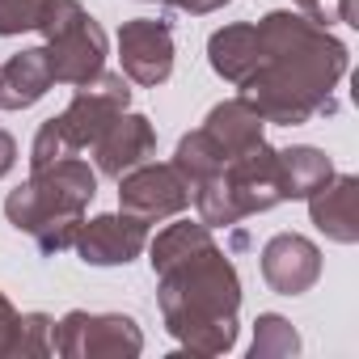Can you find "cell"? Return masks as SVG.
<instances>
[{"instance_id":"cell-1","label":"cell","mask_w":359,"mask_h":359,"mask_svg":"<svg viewBox=\"0 0 359 359\" xmlns=\"http://www.w3.org/2000/svg\"><path fill=\"white\" fill-rule=\"evenodd\" d=\"M156 304L169 338L191 355H224L237 346L241 275L203 220H173L148 237Z\"/></svg>"},{"instance_id":"cell-2","label":"cell","mask_w":359,"mask_h":359,"mask_svg":"<svg viewBox=\"0 0 359 359\" xmlns=\"http://www.w3.org/2000/svg\"><path fill=\"white\" fill-rule=\"evenodd\" d=\"M258 30V64L237 85L241 102H250L262 123L300 127L321 114H334V89L346 76L351 51L325 26L309 22L292 9H271Z\"/></svg>"},{"instance_id":"cell-3","label":"cell","mask_w":359,"mask_h":359,"mask_svg":"<svg viewBox=\"0 0 359 359\" xmlns=\"http://www.w3.org/2000/svg\"><path fill=\"white\" fill-rule=\"evenodd\" d=\"M93 195H97V173L89 169V161L64 156L34 169L18 191H9L5 220L18 233L34 237L39 254L55 258L76 245V233L85 224V208L93 203Z\"/></svg>"},{"instance_id":"cell-4","label":"cell","mask_w":359,"mask_h":359,"mask_svg":"<svg viewBox=\"0 0 359 359\" xmlns=\"http://www.w3.org/2000/svg\"><path fill=\"white\" fill-rule=\"evenodd\" d=\"M131 106V85L123 72H97L93 81L76 85L72 102L47 118L34 135V148H30V169H43L51 161H64V156H76L85 148H93V140L110 127V118H118L123 110Z\"/></svg>"},{"instance_id":"cell-5","label":"cell","mask_w":359,"mask_h":359,"mask_svg":"<svg viewBox=\"0 0 359 359\" xmlns=\"http://www.w3.org/2000/svg\"><path fill=\"white\" fill-rule=\"evenodd\" d=\"M47 43V64H51V81L55 85H85L106 68V51L110 39L106 30L85 13L81 0H43L39 9V26H34Z\"/></svg>"},{"instance_id":"cell-6","label":"cell","mask_w":359,"mask_h":359,"mask_svg":"<svg viewBox=\"0 0 359 359\" xmlns=\"http://www.w3.org/2000/svg\"><path fill=\"white\" fill-rule=\"evenodd\" d=\"M55 355L64 359H135L144 351V334L127 313H85L72 309L55 321Z\"/></svg>"},{"instance_id":"cell-7","label":"cell","mask_w":359,"mask_h":359,"mask_svg":"<svg viewBox=\"0 0 359 359\" xmlns=\"http://www.w3.org/2000/svg\"><path fill=\"white\" fill-rule=\"evenodd\" d=\"M220 187H224V195H229L237 220L287 203L283 173H279V148H271V144L262 140V144L237 152V156L220 169Z\"/></svg>"},{"instance_id":"cell-8","label":"cell","mask_w":359,"mask_h":359,"mask_svg":"<svg viewBox=\"0 0 359 359\" xmlns=\"http://www.w3.org/2000/svg\"><path fill=\"white\" fill-rule=\"evenodd\" d=\"M187 208H191V182L173 169V161L169 165L144 161L118 177V212H131L144 224L173 220Z\"/></svg>"},{"instance_id":"cell-9","label":"cell","mask_w":359,"mask_h":359,"mask_svg":"<svg viewBox=\"0 0 359 359\" xmlns=\"http://www.w3.org/2000/svg\"><path fill=\"white\" fill-rule=\"evenodd\" d=\"M118 60H123V76L156 89L169 81L173 72V26L165 18H131L118 30Z\"/></svg>"},{"instance_id":"cell-10","label":"cell","mask_w":359,"mask_h":359,"mask_svg":"<svg viewBox=\"0 0 359 359\" xmlns=\"http://www.w3.org/2000/svg\"><path fill=\"white\" fill-rule=\"evenodd\" d=\"M148 229L140 216L131 212H110V216H93L89 224H81L76 233V254L85 266H127L148 250Z\"/></svg>"},{"instance_id":"cell-11","label":"cell","mask_w":359,"mask_h":359,"mask_svg":"<svg viewBox=\"0 0 359 359\" xmlns=\"http://www.w3.org/2000/svg\"><path fill=\"white\" fill-rule=\"evenodd\" d=\"M262 279L279 296H304L321 279V250L300 233H275L262 245Z\"/></svg>"},{"instance_id":"cell-12","label":"cell","mask_w":359,"mask_h":359,"mask_svg":"<svg viewBox=\"0 0 359 359\" xmlns=\"http://www.w3.org/2000/svg\"><path fill=\"white\" fill-rule=\"evenodd\" d=\"M152 152H156V131L148 114H135V110H123L118 118H110V127L93 140V161H97V173L106 177H123L127 169L144 165Z\"/></svg>"},{"instance_id":"cell-13","label":"cell","mask_w":359,"mask_h":359,"mask_svg":"<svg viewBox=\"0 0 359 359\" xmlns=\"http://www.w3.org/2000/svg\"><path fill=\"white\" fill-rule=\"evenodd\" d=\"M355 203H359V177L355 173H334L330 182H321L309 195V220L330 241L355 245L359 241V208Z\"/></svg>"},{"instance_id":"cell-14","label":"cell","mask_w":359,"mask_h":359,"mask_svg":"<svg viewBox=\"0 0 359 359\" xmlns=\"http://www.w3.org/2000/svg\"><path fill=\"white\" fill-rule=\"evenodd\" d=\"M51 64L43 47H26L0 64V110H30L51 89Z\"/></svg>"},{"instance_id":"cell-15","label":"cell","mask_w":359,"mask_h":359,"mask_svg":"<svg viewBox=\"0 0 359 359\" xmlns=\"http://www.w3.org/2000/svg\"><path fill=\"white\" fill-rule=\"evenodd\" d=\"M208 64L229 85H241L258 64V30H254V22H233V26L216 30L208 39Z\"/></svg>"},{"instance_id":"cell-16","label":"cell","mask_w":359,"mask_h":359,"mask_svg":"<svg viewBox=\"0 0 359 359\" xmlns=\"http://www.w3.org/2000/svg\"><path fill=\"white\" fill-rule=\"evenodd\" d=\"M203 127L220 140V148L229 152V161L237 156V152H245V148H254V144H262L266 135H262V114L250 106V102H241V97H229V102H220V106H212L208 110V118H203Z\"/></svg>"},{"instance_id":"cell-17","label":"cell","mask_w":359,"mask_h":359,"mask_svg":"<svg viewBox=\"0 0 359 359\" xmlns=\"http://www.w3.org/2000/svg\"><path fill=\"white\" fill-rule=\"evenodd\" d=\"M279 173H283L287 199H309L321 182L334 177V161L313 144H292V148H279Z\"/></svg>"},{"instance_id":"cell-18","label":"cell","mask_w":359,"mask_h":359,"mask_svg":"<svg viewBox=\"0 0 359 359\" xmlns=\"http://www.w3.org/2000/svg\"><path fill=\"white\" fill-rule=\"evenodd\" d=\"M224 165H229V152L220 148V140H216L208 127L187 131L182 140H177V148H173V169L191 182V191H195L199 182H208V177H216Z\"/></svg>"},{"instance_id":"cell-19","label":"cell","mask_w":359,"mask_h":359,"mask_svg":"<svg viewBox=\"0 0 359 359\" xmlns=\"http://www.w3.org/2000/svg\"><path fill=\"white\" fill-rule=\"evenodd\" d=\"M254 359H287V355H300V334L292 330L287 317L279 313H262L254 321V346H250Z\"/></svg>"},{"instance_id":"cell-20","label":"cell","mask_w":359,"mask_h":359,"mask_svg":"<svg viewBox=\"0 0 359 359\" xmlns=\"http://www.w3.org/2000/svg\"><path fill=\"white\" fill-rule=\"evenodd\" d=\"M51 334H55V317H47V313H22L9 359H47V355H55Z\"/></svg>"},{"instance_id":"cell-21","label":"cell","mask_w":359,"mask_h":359,"mask_svg":"<svg viewBox=\"0 0 359 359\" xmlns=\"http://www.w3.org/2000/svg\"><path fill=\"white\" fill-rule=\"evenodd\" d=\"M296 13H304L317 26H359L355 18V0H296Z\"/></svg>"},{"instance_id":"cell-22","label":"cell","mask_w":359,"mask_h":359,"mask_svg":"<svg viewBox=\"0 0 359 359\" xmlns=\"http://www.w3.org/2000/svg\"><path fill=\"white\" fill-rule=\"evenodd\" d=\"M43 0H0V39H13L39 26Z\"/></svg>"},{"instance_id":"cell-23","label":"cell","mask_w":359,"mask_h":359,"mask_svg":"<svg viewBox=\"0 0 359 359\" xmlns=\"http://www.w3.org/2000/svg\"><path fill=\"white\" fill-rule=\"evenodd\" d=\"M18 309H13V300L0 292V359H9L13 355V334H18Z\"/></svg>"},{"instance_id":"cell-24","label":"cell","mask_w":359,"mask_h":359,"mask_svg":"<svg viewBox=\"0 0 359 359\" xmlns=\"http://www.w3.org/2000/svg\"><path fill=\"white\" fill-rule=\"evenodd\" d=\"M156 5H169V9H182V13H195V18H203V13H216V9H224L229 0H156Z\"/></svg>"},{"instance_id":"cell-25","label":"cell","mask_w":359,"mask_h":359,"mask_svg":"<svg viewBox=\"0 0 359 359\" xmlns=\"http://www.w3.org/2000/svg\"><path fill=\"white\" fill-rule=\"evenodd\" d=\"M13 165H18V140H13L5 127H0V177H9Z\"/></svg>"}]
</instances>
